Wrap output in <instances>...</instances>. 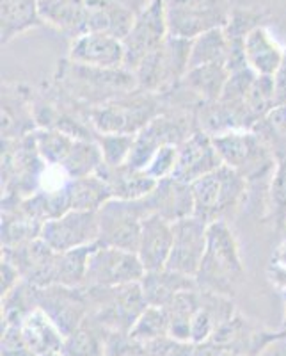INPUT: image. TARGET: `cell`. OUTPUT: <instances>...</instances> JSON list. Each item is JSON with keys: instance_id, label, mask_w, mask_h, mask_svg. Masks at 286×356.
<instances>
[{"instance_id": "obj_1", "label": "cell", "mask_w": 286, "mask_h": 356, "mask_svg": "<svg viewBox=\"0 0 286 356\" xmlns=\"http://www.w3.org/2000/svg\"><path fill=\"white\" fill-rule=\"evenodd\" d=\"M246 278L240 248L233 230L226 221H215L208 227V244L196 275L198 289L231 296Z\"/></svg>"}, {"instance_id": "obj_2", "label": "cell", "mask_w": 286, "mask_h": 356, "mask_svg": "<svg viewBox=\"0 0 286 356\" xmlns=\"http://www.w3.org/2000/svg\"><path fill=\"white\" fill-rule=\"evenodd\" d=\"M190 186L194 195V216L208 225L233 219L249 198V184L246 178L224 164Z\"/></svg>"}, {"instance_id": "obj_3", "label": "cell", "mask_w": 286, "mask_h": 356, "mask_svg": "<svg viewBox=\"0 0 286 356\" xmlns=\"http://www.w3.org/2000/svg\"><path fill=\"white\" fill-rule=\"evenodd\" d=\"M222 164L238 171L253 184H270L276 168V155L254 130H230L212 136Z\"/></svg>"}, {"instance_id": "obj_4", "label": "cell", "mask_w": 286, "mask_h": 356, "mask_svg": "<svg viewBox=\"0 0 286 356\" xmlns=\"http://www.w3.org/2000/svg\"><path fill=\"white\" fill-rule=\"evenodd\" d=\"M89 298V319L101 332H130L137 323L148 301L141 282L119 287L85 289Z\"/></svg>"}, {"instance_id": "obj_5", "label": "cell", "mask_w": 286, "mask_h": 356, "mask_svg": "<svg viewBox=\"0 0 286 356\" xmlns=\"http://www.w3.org/2000/svg\"><path fill=\"white\" fill-rule=\"evenodd\" d=\"M192 40L169 34L160 49L149 54L135 68L137 89L153 95H167L182 84L189 70Z\"/></svg>"}, {"instance_id": "obj_6", "label": "cell", "mask_w": 286, "mask_h": 356, "mask_svg": "<svg viewBox=\"0 0 286 356\" xmlns=\"http://www.w3.org/2000/svg\"><path fill=\"white\" fill-rule=\"evenodd\" d=\"M158 106V95L135 89L94 107L89 116L96 134H139L151 120L162 114Z\"/></svg>"}, {"instance_id": "obj_7", "label": "cell", "mask_w": 286, "mask_h": 356, "mask_svg": "<svg viewBox=\"0 0 286 356\" xmlns=\"http://www.w3.org/2000/svg\"><path fill=\"white\" fill-rule=\"evenodd\" d=\"M148 214H151V211L146 198L109 200L98 211V225H100L98 244L137 253L142 221Z\"/></svg>"}, {"instance_id": "obj_8", "label": "cell", "mask_w": 286, "mask_h": 356, "mask_svg": "<svg viewBox=\"0 0 286 356\" xmlns=\"http://www.w3.org/2000/svg\"><path fill=\"white\" fill-rule=\"evenodd\" d=\"M144 275L146 269L137 253L98 244L89 257L87 273L82 287H119L141 282Z\"/></svg>"}, {"instance_id": "obj_9", "label": "cell", "mask_w": 286, "mask_h": 356, "mask_svg": "<svg viewBox=\"0 0 286 356\" xmlns=\"http://www.w3.org/2000/svg\"><path fill=\"white\" fill-rule=\"evenodd\" d=\"M230 15L226 0H165L169 34L187 40L210 29L224 27Z\"/></svg>"}, {"instance_id": "obj_10", "label": "cell", "mask_w": 286, "mask_h": 356, "mask_svg": "<svg viewBox=\"0 0 286 356\" xmlns=\"http://www.w3.org/2000/svg\"><path fill=\"white\" fill-rule=\"evenodd\" d=\"M169 36L167 17H165V0H148L144 8L135 13L132 31L123 40L125 44V68L135 72L146 57L157 49Z\"/></svg>"}, {"instance_id": "obj_11", "label": "cell", "mask_w": 286, "mask_h": 356, "mask_svg": "<svg viewBox=\"0 0 286 356\" xmlns=\"http://www.w3.org/2000/svg\"><path fill=\"white\" fill-rule=\"evenodd\" d=\"M98 212L91 211H69L49 219L43 222L40 234V239L59 253L98 243Z\"/></svg>"}, {"instance_id": "obj_12", "label": "cell", "mask_w": 286, "mask_h": 356, "mask_svg": "<svg viewBox=\"0 0 286 356\" xmlns=\"http://www.w3.org/2000/svg\"><path fill=\"white\" fill-rule=\"evenodd\" d=\"M208 222L189 216L173 222V248L167 269L196 280L208 244Z\"/></svg>"}, {"instance_id": "obj_13", "label": "cell", "mask_w": 286, "mask_h": 356, "mask_svg": "<svg viewBox=\"0 0 286 356\" xmlns=\"http://www.w3.org/2000/svg\"><path fill=\"white\" fill-rule=\"evenodd\" d=\"M36 300L37 307L59 326L65 337L75 332L89 317V298L84 287H37Z\"/></svg>"}, {"instance_id": "obj_14", "label": "cell", "mask_w": 286, "mask_h": 356, "mask_svg": "<svg viewBox=\"0 0 286 356\" xmlns=\"http://www.w3.org/2000/svg\"><path fill=\"white\" fill-rule=\"evenodd\" d=\"M283 339H286V330L269 332L237 312L228 323L222 324L210 340L238 356H260L270 344Z\"/></svg>"}, {"instance_id": "obj_15", "label": "cell", "mask_w": 286, "mask_h": 356, "mask_svg": "<svg viewBox=\"0 0 286 356\" xmlns=\"http://www.w3.org/2000/svg\"><path fill=\"white\" fill-rule=\"evenodd\" d=\"M221 166L222 161L214 145V138L205 130L196 129L178 146V164L173 178L180 182L194 184Z\"/></svg>"}, {"instance_id": "obj_16", "label": "cell", "mask_w": 286, "mask_h": 356, "mask_svg": "<svg viewBox=\"0 0 286 356\" xmlns=\"http://www.w3.org/2000/svg\"><path fill=\"white\" fill-rule=\"evenodd\" d=\"M68 59L75 65L89 68H125V44L109 34L85 33L72 40Z\"/></svg>"}, {"instance_id": "obj_17", "label": "cell", "mask_w": 286, "mask_h": 356, "mask_svg": "<svg viewBox=\"0 0 286 356\" xmlns=\"http://www.w3.org/2000/svg\"><path fill=\"white\" fill-rule=\"evenodd\" d=\"M173 237V222L155 212L146 216L137 248V255L146 271H158L167 266Z\"/></svg>"}, {"instance_id": "obj_18", "label": "cell", "mask_w": 286, "mask_h": 356, "mask_svg": "<svg viewBox=\"0 0 286 356\" xmlns=\"http://www.w3.org/2000/svg\"><path fill=\"white\" fill-rule=\"evenodd\" d=\"M146 202L149 211L171 222L194 216L192 186L173 177L158 180L155 189L146 196Z\"/></svg>"}, {"instance_id": "obj_19", "label": "cell", "mask_w": 286, "mask_h": 356, "mask_svg": "<svg viewBox=\"0 0 286 356\" xmlns=\"http://www.w3.org/2000/svg\"><path fill=\"white\" fill-rule=\"evenodd\" d=\"M87 33H101L125 40L135 22V13L121 0H85Z\"/></svg>"}, {"instance_id": "obj_20", "label": "cell", "mask_w": 286, "mask_h": 356, "mask_svg": "<svg viewBox=\"0 0 286 356\" xmlns=\"http://www.w3.org/2000/svg\"><path fill=\"white\" fill-rule=\"evenodd\" d=\"M247 66L256 75L274 77L285 59V47L276 40L267 25L254 27L244 41Z\"/></svg>"}, {"instance_id": "obj_21", "label": "cell", "mask_w": 286, "mask_h": 356, "mask_svg": "<svg viewBox=\"0 0 286 356\" xmlns=\"http://www.w3.org/2000/svg\"><path fill=\"white\" fill-rule=\"evenodd\" d=\"M43 25L56 29L69 40L87 33V8L85 0H37Z\"/></svg>"}, {"instance_id": "obj_22", "label": "cell", "mask_w": 286, "mask_h": 356, "mask_svg": "<svg viewBox=\"0 0 286 356\" xmlns=\"http://www.w3.org/2000/svg\"><path fill=\"white\" fill-rule=\"evenodd\" d=\"M141 287L148 305L164 308L180 292L198 289V284L190 276L180 275V273L171 271V269L164 267V269H158V271H146V275L141 280Z\"/></svg>"}, {"instance_id": "obj_23", "label": "cell", "mask_w": 286, "mask_h": 356, "mask_svg": "<svg viewBox=\"0 0 286 356\" xmlns=\"http://www.w3.org/2000/svg\"><path fill=\"white\" fill-rule=\"evenodd\" d=\"M43 25L37 0H0V36L2 47L15 38Z\"/></svg>"}, {"instance_id": "obj_24", "label": "cell", "mask_w": 286, "mask_h": 356, "mask_svg": "<svg viewBox=\"0 0 286 356\" xmlns=\"http://www.w3.org/2000/svg\"><path fill=\"white\" fill-rule=\"evenodd\" d=\"M100 177L109 184L112 196L117 200H141L155 189L157 180L149 177L146 170H137L128 164L117 168L103 166L98 171Z\"/></svg>"}, {"instance_id": "obj_25", "label": "cell", "mask_w": 286, "mask_h": 356, "mask_svg": "<svg viewBox=\"0 0 286 356\" xmlns=\"http://www.w3.org/2000/svg\"><path fill=\"white\" fill-rule=\"evenodd\" d=\"M25 342L37 356L61 353L65 344V335L56 323L50 319L40 307L33 310L20 324Z\"/></svg>"}, {"instance_id": "obj_26", "label": "cell", "mask_w": 286, "mask_h": 356, "mask_svg": "<svg viewBox=\"0 0 286 356\" xmlns=\"http://www.w3.org/2000/svg\"><path fill=\"white\" fill-rule=\"evenodd\" d=\"M228 79H230V70L226 65H206L190 68L180 86L198 98L201 104H212L221 98Z\"/></svg>"}, {"instance_id": "obj_27", "label": "cell", "mask_w": 286, "mask_h": 356, "mask_svg": "<svg viewBox=\"0 0 286 356\" xmlns=\"http://www.w3.org/2000/svg\"><path fill=\"white\" fill-rule=\"evenodd\" d=\"M228 54H230V43L224 27L210 29L194 38L190 43L189 70L206 65H226Z\"/></svg>"}, {"instance_id": "obj_28", "label": "cell", "mask_w": 286, "mask_h": 356, "mask_svg": "<svg viewBox=\"0 0 286 356\" xmlns=\"http://www.w3.org/2000/svg\"><path fill=\"white\" fill-rule=\"evenodd\" d=\"M69 198H72V211L98 212L114 196L109 184L96 173L69 180Z\"/></svg>"}, {"instance_id": "obj_29", "label": "cell", "mask_w": 286, "mask_h": 356, "mask_svg": "<svg viewBox=\"0 0 286 356\" xmlns=\"http://www.w3.org/2000/svg\"><path fill=\"white\" fill-rule=\"evenodd\" d=\"M103 166V155L96 139H75L72 150L59 168L73 180L96 175Z\"/></svg>"}, {"instance_id": "obj_30", "label": "cell", "mask_w": 286, "mask_h": 356, "mask_svg": "<svg viewBox=\"0 0 286 356\" xmlns=\"http://www.w3.org/2000/svg\"><path fill=\"white\" fill-rule=\"evenodd\" d=\"M267 219L286 230V152L276 155V168L267 191Z\"/></svg>"}, {"instance_id": "obj_31", "label": "cell", "mask_w": 286, "mask_h": 356, "mask_svg": "<svg viewBox=\"0 0 286 356\" xmlns=\"http://www.w3.org/2000/svg\"><path fill=\"white\" fill-rule=\"evenodd\" d=\"M61 355L103 356V332L87 317L75 332L65 337Z\"/></svg>"}, {"instance_id": "obj_32", "label": "cell", "mask_w": 286, "mask_h": 356, "mask_svg": "<svg viewBox=\"0 0 286 356\" xmlns=\"http://www.w3.org/2000/svg\"><path fill=\"white\" fill-rule=\"evenodd\" d=\"M33 138L41 161L49 166H61L75 143V138L56 129H41Z\"/></svg>"}, {"instance_id": "obj_33", "label": "cell", "mask_w": 286, "mask_h": 356, "mask_svg": "<svg viewBox=\"0 0 286 356\" xmlns=\"http://www.w3.org/2000/svg\"><path fill=\"white\" fill-rule=\"evenodd\" d=\"M253 130L267 143L274 155L286 152V104L276 106L267 113Z\"/></svg>"}, {"instance_id": "obj_34", "label": "cell", "mask_w": 286, "mask_h": 356, "mask_svg": "<svg viewBox=\"0 0 286 356\" xmlns=\"http://www.w3.org/2000/svg\"><path fill=\"white\" fill-rule=\"evenodd\" d=\"M130 335L139 340L141 344H148V342H153L160 337L169 335V317H167L165 308L148 305L137 323L133 324V328L130 330Z\"/></svg>"}, {"instance_id": "obj_35", "label": "cell", "mask_w": 286, "mask_h": 356, "mask_svg": "<svg viewBox=\"0 0 286 356\" xmlns=\"http://www.w3.org/2000/svg\"><path fill=\"white\" fill-rule=\"evenodd\" d=\"M103 162L107 168H117L126 164L132 154L135 134H96Z\"/></svg>"}, {"instance_id": "obj_36", "label": "cell", "mask_w": 286, "mask_h": 356, "mask_svg": "<svg viewBox=\"0 0 286 356\" xmlns=\"http://www.w3.org/2000/svg\"><path fill=\"white\" fill-rule=\"evenodd\" d=\"M246 106L251 113L258 118V122L267 113L278 106L276 102V82L274 77H265V75H256V79L251 84L249 91L246 95Z\"/></svg>"}, {"instance_id": "obj_37", "label": "cell", "mask_w": 286, "mask_h": 356, "mask_svg": "<svg viewBox=\"0 0 286 356\" xmlns=\"http://www.w3.org/2000/svg\"><path fill=\"white\" fill-rule=\"evenodd\" d=\"M178 164V145H164L157 150L153 159L149 161L146 173L149 177H153L155 180H164V178H171L176 171Z\"/></svg>"}, {"instance_id": "obj_38", "label": "cell", "mask_w": 286, "mask_h": 356, "mask_svg": "<svg viewBox=\"0 0 286 356\" xmlns=\"http://www.w3.org/2000/svg\"><path fill=\"white\" fill-rule=\"evenodd\" d=\"M194 349L196 346L192 342H183L171 335L160 337L153 342L144 344L146 356H194Z\"/></svg>"}, {"instance_id": "obj_39", "label": "cell", "mask_w": 286, "mask_h": 356, "mask_svg": "<svg viewBox=\"0 0 286 356\" xmlns=\"http://www.w3.org/2000/svg\"><path fill=\"white\" fill-rule=\"evenodd\" d=\"M2 356H37L28 348L20 326H2Z\"/></svg>"}, {"instance_id": "obj_40", "label": "cell", "mask_w": 286, "mask_h": 356, "mask_svg": "<svg viewBox=\"0 0 286 356\" xmlns=\"http://www.w3.org/2000/svg\"><path fill=\"white\" fill-rule=\"evenodd\" d=\"M0 296L2 298H6V296L9 294V292L12 291V289L17 287L18 284H20L22 280V273L20 269H18L15 264L11 262L9 259H6L4 255H2V266H0Z\"/></svg>"}, {"instance_id": "obj_41", "label": "cell", "mask_w": 286, "mask_h": 356, "mask_svg": "<svg viewBox=\"0 0 286 356\" xmlns=\"http://www.w3.org/2000/svg\"><path fill=\"white\" fill-rule=\"evenodd\" d=\"M267 276H269V282L278 289L281 294H286V267L281 266V264L270 262L269 271H267Z\"/></svg>"}, {"instance_id": "obj_42", "label": "cell", "mask_w": 286, "mask_h": 356, "mask_svg": "<svg viewBox=\"0 0 286 356\" xmlns=\"http://www.w3.org/2000/svg\"><path fill=\"white\" fill-rule=\"evenodd\" d=\"M276 82V102L278 106L286 104V47H285V59H283L281 68L278 70V73L274 75Z\"/></svg>"}, {"instance_id": "obj_43", "label": "cell", "mask_w": 286, "mask_h": 356, "mask_svg": "<svg viewBox=\"0 0 286 356\" xmlns=\"http://www.w3.org/2000/svg\"><path fill=\"white\" fill-rule=\"evenodd\" d=\"M194 356H238L231 351H226L224 348L217 346L215 342L208 340V342H203V344L196 346L194 349Z\"/></svg>"}, {"instance_id": "obj_44", "label": "cell", "mask_w": 286, "mask_h": 356, "mask_svg": "<svg viewBox=\"0 0 286 356\" xmlns=\"http://www.w3.org/2000/svg\"><path fill=\"white\" fill-rule=\"evenodd\" d=\"M272 262L281 264V266H285V267H286V239L283 241L281 246H279L278 250H276L274 257H272Z\"/></svg>"}, {"instance_id": "obj_45", "label": "cell", "mask_w": 286, "mask_h": 356, "mask_svg": "<svg viewBox=\"0 0 286 356\" xmlns=\"http://www.w3.org/2000/svg\"><path fill=\"white\" fill-rule=\"evenodd\" d=\"M43 356H62L61 353H50V355H43Z\"/></svg>"}, {"instance_id": "obj_46", "label": "cell", "mask_w": 286, "mask_h": 356, "mask_svg": "<svg viewBox=\"0 0 286 356\" xmlns=\"http://www.w3.org/2000/svg\"><path fill=\"white\" fill-rule=\"evenodd\" d=\"M281 296H283V303H285V308H286V294H281Z\"/></svg>"}, {"instance_id": "obj_47", "label": "cell", "mask_w": 286, "mask_h": 356, "mask_svg": "<svg viewBox=\"0 0 286 356\" xmlns=\"http://www.w3.org/2000/svg\"><path fill=\"white\" fill-rule=\"evenodd\" d=\"M137 356H146V355H137Z\"/></svg>"}]
</instances>
